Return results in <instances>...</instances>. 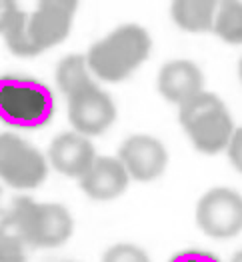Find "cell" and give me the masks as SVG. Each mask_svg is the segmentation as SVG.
Instances as JSON below:
<instances>
[{"instance_id": "obj_21", "label": "cell", "mask_w": 242, "mask_h": 262, "mask_svg": "<svg viewBox=\"0 0 242 262\" xmlns=\"http://www.w3.org/2000/svg\"><path fill=\"white\" fill-rule=\"evenodd\" d=\"M168 262H220V258L206 250H182Z\"/></svg>"}, {"instance_id": "obj_24", "label": "cell", "mask_w": 242, "mask_h": 262, "mask_svg": "<svg viewBox=\"0 0 242 262\" xmlns=\"http://www.w3.org/2000/svg\"><path fill=\"white\" fill-rule=\"evenodd\" d=\"M68 262H72V260H68Z\"/></svg>"}, {"instance_id": "obj_11", "label": "cell", "mask_w": 242, "mask_h": 262, "mask_svg": "<svg viewBox=\"0 0 242 262\" xmlns=\"http://www.w3.org/2000/svg\"><path fill=\"white\" fill-rule=\"evenodd\" d=\"M78 180L86 196L98 202H106L118 198L128 188L130 174L118 156H96L88 172Z\"/></svg>"}, {"instance_id": "obj_8", "label": "cell", "mask_w": 242, "mask_h": 262, "mask_svg": "<svg viewBox=\"0 0 242 262\" xmlns=\"http://www.w3.org/2000/svg\"><path fill=\"white\" fill-rule=\"evenodd\" d=\"M118 158L122 160L130 178L140 182L156 180L168 166L166 146L150 134L128 136L118 148Z\"/></svg>"}, {"instance_id": "obj_5", "label": "cell", "mask_w": 242, "mask_h": 262, "mask_svg": "<svg viewBox=\"0 0 242 262\" xmlns=\"http://www.w3.org/2000/svg\"><path fill=\"white\" fill-rule=\"evenodd\" d=\"M48 174L44 154L18 134H0V180L12 188H36Z\"/></svg>"}, {"instance_id": "obj_22", "label": "cell", "mask_w": 242, "mask_h": 262, "mask_svg": "<svg viewBox=\"0 0 242 262\" xmlns=\"http://www.w3.org/2000/svg\"><path fill=\"white\" fill-rule=\"evenodd\" d=\"M230 262H242V250H238V252L232 256V260H230Z\"/></svg>"}, {"instance_id": "obj_15", "label": "cell", "mask_w": 242, "mask_h": 262, "mask_svg": "<svg viewBox=\"0 0 242 262\" xmlns=\"http://www.w3.org/2000/svg\"><path fill=\"white\" fill-rule=\"evenodd\" d=\"M2 36H4V42L8 46V50L16 56L32 58V56H38L42 52L30 34V14L24 10L18 12V16L12 20V24L6 28V32Z\"/></svg>"}, {"instance_id": "obj_10", "label": "cell", "mask_w": 242, "mask_h": 262, "mask_svg": "<svg viewBox=\"0 0 242 262\" xmlns=\"http://www.w3.org/2000/svg\"><path fill=\"white\" fill-rule=\"evenodd\" d=\"M96 160L94 144L86 134L80 132H62L48 146V162L50 166L70 178H82Z\"/></svg>"}, {"instance_id": "obj_23", "label": "cell", "mask_w": 242, "mask_h": 262, "mask_svg": "<svg viewBox=\"0 0 242 262\" xmlns=\"http://www.w3.org/2000/svg\"><path fill=\"white\" fill-rule=\"evenodd\" d=\"M238 76H240V82H242V56H240V62H238Z\"/></svg>"}, {"instance_id": "obj_1", "label": "cell", "mask_w": 242, "mask_h": 262, "mask_svg": "<svg viewBox=\"0 0 242 262\" xmlns=\"http://www.w3.org/2000/svg\"><path fill=\"white\" fill-rule=\"evenodd\" d=\"M152 50L150 34L138 24H122L90 46V72L104 82H120L142 64Z\"/></svg>"}, {"instance_id": "obj_2", "label": "cell", "mask_w": 242, "mask_h": 262, "mask_svg": "<svg viewBox=\"0 0 242 262\" xmlns=\"http://www.w3.org/2000/svg\"><path fill=\"white\" fill-rule=\"evenodd\" d=\"M54 94L44 82L30 76H0V120L8 126L34 130L50 122Z\"/></svg>"}, {"instance_id": "obj_19", "label": "cell", "mask_w": 242, "mask_h": 262, "mask_svg": "<svg viewBox=\"0 0 242 262\" xmlns=\"http://www.w3.org/2000/svg\"><path fill=\"white\" fill-rule=\"evenodd\" d=\"M18 12H20V8H18L16 0H0V34L6 32V28L18 16Z\"/></svg>"}, {"instance_id": "obj_17", "label": "cell", "mask_w": 242, "mask_h": 262, "mask_svg": "<svg viewBox=\"0 0 242 262\" xmlns=\"http://www.w3.org/2000/svg\"><path fill=\"white\" fill-rule=\"evenodd\" d=\"M26 242L10 220L0 222V262H26Z\"/></svg>"}, {"instance_id": "obj_9", "label": "cell", "mask_w": 242, "mask_h": 262, "mask_svg": "<svg viewBox=\"0 0 242 262\" xmlns=\"http://www.w3.org/2000/svg\"><path fill=\"white\" fill-rule=\"evenodd\" d=\"M78 0H38L30 12V34L40 50L60 44L70 34Z\"/></svg>"}, {"instance_id": "obj_12", "label": "cell", "mask_w": 242, "mask_h": 262, "mask_svg": "<svg viewBox=\"0 0 242 262\" xmlns=\"http://www.w3.org/2000/svg\"><path fill=\"white\" fill-rule=\"evenodd\" d=\"M204 90V74L192 60H170L158 72V92L172 104H184Z\"/></svg>"}, {"instance_id": "obj_6", "label": "cell", "mask_w": 242, "mask_h": 262, "mask_svg": "<svg viewBox=\"0 0 242 262\" xmlns=\"http://www.w3.org/2000/svg\"><path fill=\"white\" fill-rule=\"evenodd\" d=\"M198 228L210 236L226 241L242 232V196L226 186L208 190L196 204Z\"/></svg>"}, {"instance_id": "obj_20", "label": "cell", "mask_w": 242, "mask_h": 262, "mask_svg": "<svg viewBox=\"0 0 242 262\" xmlns=\"http://www.w3.org/2000/svg\"><path fill=\"white\" fill-rule=\"evenodd\" d=\"M226 152H228V158H230L232 166H234V168L242 174V126L234 130L232 140H230V144H228Z\"/></svg>"}, {"instance_id": "obj_7", "label": "cell", "mask_w": 242, "mask_h": 262, "mask_svg": "<svg viewBox=\"0 0 242 262\" xmlns=\"http://www.w3.org/2000/svg\"><path fill=\"white\" fill-rule=\"evenodd\" d=\"M68 98V118L74 130L86 136H98L106 132L116 120V106L108 92H104L94 80L72 92Z\"/></svg>"}, {"instance_id": "obj_13", "label": "cell", "mask_w": 242, "mask_h": 262, "mask_svg": "<svg viewBox=\"0 0 242 262\" xmlns=\"http://www.w3.org/2000/svg\"><path fill=\"white\" fill-rule=\"evenodd\" d=\"M222 2L224 0H172L170 14L176 26L186 32H212Z\"/></svg>"}, {"instance_id": "obj_14", "label": "cell", "mask_w": 242, "mask_h": 262, "mask_svg": "<svg viewBox=\"0 0 242 262\" xmlns=\"http://www.w3.org/2000/svg\"><path fill=\"white\" fill-rule=\"evenodd\" d=\"M56 82H58V88L64 92V96H70L78 88L92 82V72H90L86 56L82 54L64 56L56 66Z\"/></svg>"}, {"instance_id": "obj_18", "label": "cell", "mask_w": 242, "mask_h": 262, "mask_svg": "<svg viewBox=\"0 0 242 262\" xmlns=\"http://www.w3.org/2000/svg\"><path fill=\"white\" fill-rule=\"evenodd\" d=\"M102 262H150V258L134 244H114L104 252Z\"/></svg>"}, {"instance_id": "obj_16", "label": "cell", "mask_w": 242, "mask_h": 262, "mask_svg": "<svg viewBox=\"0 0 242 262\" xmlns=\"http://www.w3.org/2000/svg\"><path fill=\"white\" fill-rule=\"evenodd\" d=\"M212 32L222 42L242 44V0H224L220 4Z\"/></svg>"}, {"instance_id": "obj_4", "label": "cell", "mask_w": 242, "mask_h": 262, "mask_svg": "<svg viewBox=\"0 0 242 262\" xmlns=\"http://www.w3.org/2000/svg\"><path fill=\"white\" fill-rule=\"evenodd\" d=\"M24 242L34 248H54L64 244L74 230V220L62 204L34 202L28 196H18L8 214Z\"/></svg>"}, {"instance_id": "obj_3", "label": "cell", "mask_w": 242, "mask_h": 262, "mask_svg": "<svg viewBox=\"0 0 242 262\" xmlns=\"http://www.w3.org/2000/svg\"><path fill=\"white\" fill-rule=\"evenodd\" d=\"M178 120L192 146L202 154H218L226 150L236 130L226 104L216 94L206 90L178 106Z\"/></svg>"}]
</instances>
